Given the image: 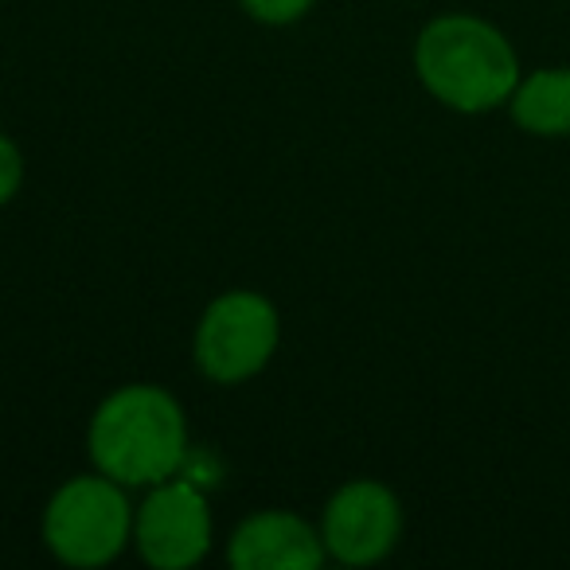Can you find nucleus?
I'll use <instances>...</instances> for the list:
<instances>
[{"mask_svg":"<svg viewBox=\"0 0 570 570\" xmlns=\"http://www.w3.org/2000/svg\"><path fill=\"white\" fill-rule=\"evenodd\" d=\"M277 348V309L262 294L235 289L207 305L196 328V364L215 383H243Z\"/></svg>","mask_w":570,"mask_h":570,"instance_id":"obj_4","label":"nucleus"},{"mask_svg":"<svg viewBox=\"0 0 570 570\" xmlns=\"http://www.w3.org/2000/svg\"><path fill=\"white\" fill-rule=\"evenodd\" d=\"M20 180H24V157H20V149L9 137L0 134V207L17 196Z\"/></svg>","mask_w":570,"mask_h":570,"instance_id":"obj_10","label":"nucleus"},{"mask_svg":"<svg viewBox=\"0 0 570 570\" xmlns=\"http://www.w3.org/2000/svg\"><path fill=\"white\" fill-rule=\"evenodd\" d=\"M184 453L180 403L149 383L114 391L90 419V458L118 484H160L184 465Z\"/></svg>","mask_w":570,"mask_h":570,"instance_id":"obj_2","label":"nucleus"},{"mask_svg":"<svg viewBox=\"0 0 570 570\" xmlns=\"http://www.w3.org/2000/svg\"><path fill=\"white\" fill-rule=\"evenodd\" d=\"M227 559L238 570H317L325 562V539L294 512H258L235 528Z\"/></svg>","mask_w":570,"mask_h":570,"instance_id":"obj_7","label":"nucleus"},{"mask_svg":"<svg viewBox=\"0 0 570 570\" xmlns=\"http://www.w3.org/2000/svg\"><path fill=\"white\" fill-rule=\"evenodd\" d=\"M212 547V515L191 484H160L137 512V551L157 570H188Z\"/></svg>","mask_w":570,"mask_h":570,"instance_id":"obj_6","label":"nucleus"},{"mask_svg":"<svg viewBox=\"0 0 570 570\" xmlns=\"http://www.w3.org/2000/svg\"><path fill=\"white\" fill-rule=\"evenodd\" d=\"M243 9L262 24H294L313 9V0H243Z\"/></svg>","mask_w":570,"mask_h":570,"instance_id":"obj_9","label":"nucleus"},{"mask_svg":"<svg viewBox=\"0 0 570 570\" xmlns=\"http://www.w3.org/2000/svg\"><path fill=\"white\" fill-rule=\"evenodd\" d=\"M508 102L523 134L570 137V67H547V71L528 75Z\"/></svg>","mask_w":570,"mask_h":570,"instance_id":"obj_8","label":"nucleus"},{"mask_svg":"<svg viewBox=\"0 0 570 570\" xmlns=\"http://www.w3.org/2000/svg\"><path fill=\"white\" fill-rule=\"evenodd\" d=\"M43 539L67 567H106L129 539V500L114 476H75L51 497Z\"/></svg>","mask_w":570,"mask_h":570,"instance_id":"obj_3","label":"nucleus"},{"mask_svg":"<svg viewBox=\"0 0 570 570\" xmlns=\"http://www.w3.org/2000/svg\"><path fill=\"white\" fill-rule=\"evenodd\" d=\"M414 67L430 95L458 114L497 110L520 87V59L504 32L476 17H438L414 43Z\"/></svg>","mask_w":570,"mask_h":570,"instance_id":"obj_1","label":"nucleus"},{"mask_svg":"<svg viewBox=\"0 0 570 570\" xmlns=\"http://www.w3.org/2000/svg\"><path fill=\"white\" fill-rule=\"evenodd\" d=\"M403 508L380 481H352L325 508V551L348 567H367L395 551Z\"/></svg>","mask_w":570,"mask_h":570,"instance_id":"obj_5","label":"nucleus"}]
</instances>
